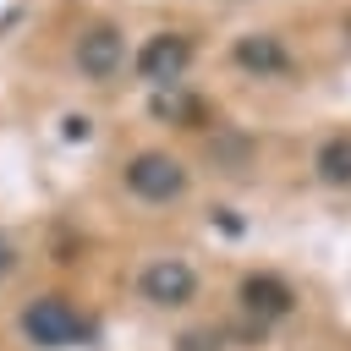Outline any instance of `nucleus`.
Instances as JSON below:
<instances>
[{
  "instance_id": "9",
  "label": "nucleus",
  "mask_w": 351,
  "mask_h": 351,
  "mask_svg": "<svg viewBox=\"0 0 351 351\" xmlns=\"http://www.w3.org/2000/svg\"><path fill=\"white\" fill-rule=\"evenodd\" d=\"M208 154H214V165H225V170H241L247 165V154H252V137L247 132H214V143H208Z\"/></svg>"
},
{
  "instance_id": "8",
  "label": "nucleus",
  "mask_w": 351,
  "mask_h": 351,
  "mask_svg": "<svg viewBox=\"0 0 351 351\" xmlns=\"http://www.w3.org/2000/svg\"><path fill=\"white\" fill-rule=\"evenodd\" d=\"M307 176H313V186H324V192H351V126H329V132L313 143Z\"/></svg>"
},
{
  "instance_id": "2",
  "label": "nucleus",
  "mask_w": 351,
  "mask_h": 351,
  "mask_svg": "<svg viewBox=\"0 0 351 351\" xmlns=\"http://www.w3.org/2000/svg\"><path fill=\"white\" fill-rule=\"evenodd\" d=\"M16 335H22L27 346H38V351H71V346H82V340L93 335V324L82 318V307H77L66 291H38V296L22 302Z\"/></svg>"
},
{
  "instance_id": "11",
  "label": "nucleus",
  "mask_w": 351,
  "mask_h": 351,
  "mask_svg": "<svg viewBox=\"0 0 351 351\" xmlns=\"http://www.w3.org/2000/svg\"><path fill=\"white\" fill-rule=\"evenodd\" d=\"M60 137H66V143H88V137H93V121H88V115H60Z\"/></svg>"
},
{
  "instance_id": "7",
  "label": "nucleus",
  "mask_w": 351,
  "mask_h": 351,
  "mask_svg": "<svg viewBox=\"0 0 351 351\" xmlns=\"http://www.w3.org/2000/svg\"><path fill=\"white\" fill-rule=\"evenodd\" d=\"M71 66H77V77L82 82H115L126 66H132V55H126V33L115 27V22H88L77 38H71Z\"/></svg>"
},
{
  "instance_id": "12",
  "label": "nucleus",
  "mask_w": 351,
  "mask_h": 351,
  "mask_svg": "<svg viewBox=\"0 0 351 351\" xmlns=\"http://www.w3.org/2000/svg\"><path fill=\"white\" fill-rule=\"evenodd\" d=\"M16 263H22V252H16V241L0 230V280H11V274H16Z\"/></svg>"
},
{
  "instance_id": "14",
  "label": "nucleus",
  "mask_w": 351,
  "mask_h": 351,
  "mask_svg": "<svg viewBox=\"0 0 351 351\" xmlns=\"http://www.w3.org/2000/svg\"><path fill=\"white\" fill-rule=\"evenodd\" d=\"M346 351H351V340H346Z\"/></svg>"
},
{
  "instance_id": "6",
  "label": "nucleus",
  "mask_w": 351,
  "mask_h": 351,
  "mask_svg": "<svg viewBox=\"0 0 351 351\" xmlns=\"http://www.w3.org/2000/svg\"><path fill=\"white\" fill-rule=\"evenodd\" d=\"M225 55H230V66H236L241 77H252V82H285V77L296 71V49H291V38L274 33V27H247V33H236Z\"/></svg>"
},
{
  "instance_id": "10",
  "label": "nucleus",
  "mask_w": 351,
  "mask_h": 351,
  "mask_svg": "<svg viewBox=\"0 0 351 351\" xmlns=\"http://www.w3.org/2000/svg\"><path fill=\"white\" fill-rule=\"evenodd\" d=\"M225 346H230V335L214 329V324H208V329H186V335L176 340V351H225Z\"/></svg>"
},
{
  "instance_id": "1",
  "label": "nucleus",
  "mask_w": 351,
  "mask_h": 351,
  "mask_svg": "<svg viewBox=\"0 0 351 351\" xmlns=\"http://www.w3.org/2000/svg\"><path fill=\"white\" fill-rule=\"evenodd\" d=\"M121 186H126V197H137L148 208H170L192 192V165L170 148H137L121 159Z\"/></svg>"
},
{
  "instance_id": "3",
  "label": "nucleus",
  "mask_w": 351,
  "mask_h": 351,
  "mask_svg": "<svg viewBox=\"0 0 351 351\" xmlns=\"http://www.w3.org/2000/svg\"><path fill=\"white\" fill-rule=\"evenodd\" d=\"M192 60H197V38L181 33V27H159V33H148L132 49V77L143 88L165 93V88H181V77L192 71Z\"/></svg>"
},
{
  "instance_id": "4",
  "label": "nucleus",
  "mask_w": 351,
  "mask_h": 351,
  "mask_svg": "<svg viewBox=\"0 0 351 351\" xmlns=\"http://www.w3.org/2000/svg\"><path fill=\"white\" fill-rule=\"evenodd\" d=\"M197 291H203V274H197V263H192L186 252H154V258L137 269V296H143L148 307H159V313L192 307Z\"/></svg>"
},
{
  "instance_id": "13",
  "label": "nucleus",
  "mask_w": 351,
  "mask_h": 351,
  "mask_svg": "<svg viewBox=\"0 0 351 351\" xmlns=\"http://www.w3.org/2000/svg\"><path fill=\"white\" fill-rule=\"evenodd\" d=\"M340 44H346V49H351V5H346V11H340Z\"/></svg>"
},
{
  "instance_id": "5",
  "label": "nucleus",
  "mask_w": 351,
  "mask_h": 351,
  "mask_svg": "<svg viewBox=\"0 0 351 351\" xmlns=\"http://www.w3.org/2000/svg\"><path fill=\"white\" fill-rule=\"evenodd\" d=\"M236 307H241L247 324H258V329L269 335L274 324H285V318L302 313V291H296V280L280 274V269H247L241 285H236Z\"/></svg>"
}]
</instances>
